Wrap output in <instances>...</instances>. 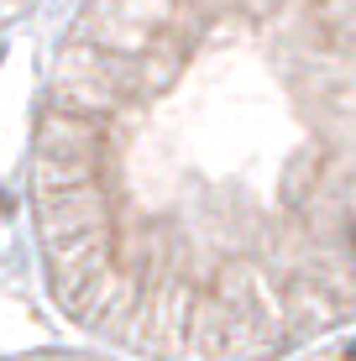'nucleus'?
Listing matches in <instances>:
<instances>
[]
</instances>
